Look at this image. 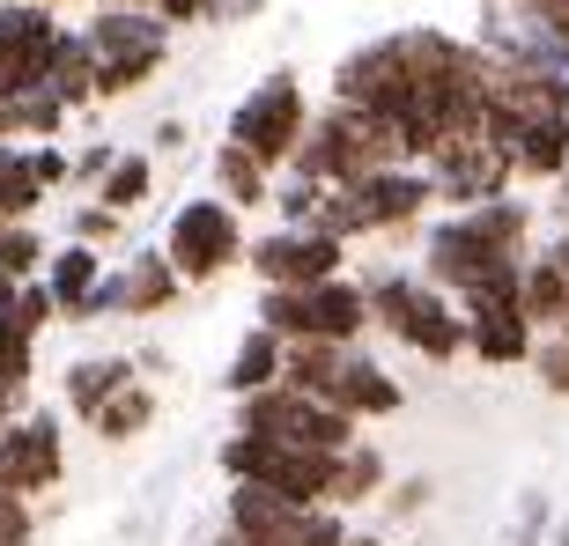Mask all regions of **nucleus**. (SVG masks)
Returning a JSON list of instances; mask_svg holds the SVG:
<instances>
[{
  "mask_svg": "<svg viewBox=\"0 0 569 546\" xmlns=\"http://www.w3.org/2000/svg\"><path fill=\"white\" fill-rule=\"evenodd\" d=\"M0 443H8V481H16V495H52V487L67 481V428L60 414H44V406H22V414L0 421Z\"/></svg>",
  "mask_w": 569,
  "mask_h": 546,
  "instance_id": "2eb2a0df",
  "label": "nucleus"
},
{
  "mask_svg": "<svg viewBox=\"0 0 569 546\" xmlns=\"http://www.w3.org/2000/svg\"><path fill=\"white\" fill-rule=\"evenodd\" d=\"M274 377H281V333H267V325H252V333L237 340L230 370H222V392H230V400H244V392H267Z\"/></svg>",
  "mask_w": 569,
  "mask_h": 546,
  "instance_id": "cd10ccee",
  "label": "nucleus"
},
{
  "mask_svg": "<svg viewBox=\"0 0 569 546\" xmlns=\"http://www.w3.org/2000/svg\"><path fill=\"white\" fill-rule=\"evenodd\" d=\"M303 127H311V97H303V82H296L289 67H274V74H259V82L230 104L222 141L252 148L267 170H281L296 155V141H303Z\"/></svg>",
  "mask_w": 569,
  "mask_h": 546,
  "instance_id": "1a4fd4ad",
  "label": "nucleus"
},
{
  "mask_svg": "<svg viewBox=\"0 0 569 546\" xmlns=\"http://www.w3.org/2000/svg\"><path fill=\"white\" fill-rule=\"evenodd\" d=\"M111 155H119V141H89L67 155V192H97V178L111 170Z\"/></svg>",
  "mask_w": 569,
  "mask_h": 546,
  "instance_id": "c9c22d12",
  "label": "nucleus"
},
{
  "mask_svg": "<svg viewBox=\"0 0 569 546\" xmlns=\"http://www.w3.org/2000/svg\"><path fill=\"white\" fill-rule=\"evenodd\" d=\"M459 317H466V355H473V362H488V370H526V355H532V340H540V325L526 317L518 289L466 295Z\"/></svg>",
  "mask_w": 569,
  "mask_h": 546,
  "instance_id": "4468645a",
  "label": "nucleus"
},
{
  "mask_svg": "<svg viewBox=\"0 0 569 546\" xmlns=\"http://www.w3.org/2000/svg\"><path fill=\"white\" fill-rule=\"evenodd\" d=\"M333 546H392V539H385V532H340Z\"/></svg>",
  "mask_w": 569,
  "mask_h": 546,
  "instance_id": "c03bdc74",
  "label": "nucleus"
},
{
  "mask_svg": "<svg viewBox=\"0 0 569 546\" xmlns=\"http://www.w3.org/2000/svg\"><path fill=\"white\" fill-rule=\"evenodd\" d=\"M326 406H340V414H356L362 428H370V421H392L407 406V384L392 377V370H385L362 340H348V347H340L333 384H326Z\"/></svg>",
  "mask_w": 569,
  "mask_h": 546,
  "instance_id": "f3484780",
  "label": "nucleus"
},
{
  "mask_svg": "<svg viewBox=\"0 0 569 546\" xmlns=\"http://www.w3.org/2000/svg\"><path fill=\"white\" fill-rule=\"evenodd\" d=\"M333 458L340 451H296L281 436H252V428H230L214 465L230 473V481H252V487H274L289 503L303 509H326V487H333Z\"/></svg>",
  "mask_w": 569,
  "mask_h": 546,
  "instance_id": "6e6552de",
  "label": "nucleus"
},
{
  "mask_svg": "<svg viewBox=\"0 0 569 546\" xmlns=\"http://www.w3.org/2000/svg\"><path fill=\"white\" fill-rule=\"evenodd\" d=\"M156 414H163V400H156V377H133V384H119L97 414L82 421L97 443H133V436H148L156 428Z\"/></svg>",
  "mask_w": 569,
  "mask_h": 546,
  "instance_id": "b1692460",
  "label": "nucleus"
},
{
  "mask_svg": "<svg viewBox=\"0 0 569 546\" xmlns=\"http://www.w3.org/2000/svg\"><path fill=\"white\" fill-rule=\"evenodd\" d=\"M0 546H38V503L30 495H0Z\"/></svg>",
  "mask_w": 569,
  "mask_h": 546,
  "instance_id": "4c0bfd02",
  "label": "nucleus"
},
{
  "mask_svg": "<svg viewBox=\"0 0 569 546\" xmlns=\"http://www.w3.org/2000/svg\"><path fill=\"white\" fill-rule=\"evenodd\" d=\"M44 89H52L67 111L97 104V52H89L82 22H60V38H52V52H44Z\"/></svg>",
  "mask_w": 569,
  "mask_h": 546,
  "instance_id": "aec40b11",
  "label": "nucleus"
},
{
  "mask_svg": "<svg viewBox=\"0 0 569 546\" xmlns=\"http://www.w3.org/2000/svg\"><path fill=\"white\" fill-rule=\"evenodd\" d=\"M0 141H8V111H0Z\"/></svg>",
  "mask_w": 569,
  "mask_h": 546,
  "instance_id": "3c124183",
  "label": "nucleus"
},
{
  "mask_svg": "<svg viewBox=\"0 0 569 546\" xmlns=\"http://www.w3.org/2000/svg\"><path fill=\"white\" fill-rule=\"evenodd\" d=\"M526 252H532V200L496 192L481 208H443L422 230V281H437L451 303L488 289H518Z\"/></svg>",
  "mask_w": 569,
  "mask_h": 546,
  "instance_id": "f257e3e1",
  "label": "nucleus"
},
{
  "mask_svg": "<svg viewBox=\"0 0 569 546\" xmlns=\"http://www.w3.org/2000/svg\"><path fill=\"white\" fill-rule=\"evenodd\" d=\"M133 377H141V362H133V355H74V362H67V377H60V400H67L74 421H89L119 384H133Z\"/></svg>",
  "mask_w": 569,
  "mask_h": 546,
  "instance_id": "4be33fe9",
  "label": "nucleus"
},
{
  "mask_svg": "<svg viewBox=\"0 0 569 546\" xmlns=\"http://www.w3.org/2000/svg\"><path fill=\"white\" fill-rule=\"evenodd\" d=\"M44 230L38 222H0V281H30V273H44Z\"/></svg>",
  "mask_w": 569,
  "mask_h": 546,
  "instance_id": "c756f323",
  "label": "nucleus"
},
{
  "mask_svg": "<svg viewBox=\"0 0 569 546\" xmlns=\"http://www.w3.org/2000/svg\"><path fill=\"white\" fill-rule=\"evenodd\" d=\"M38 8H74V0H38Z\"/></svg>",
  "mask_w": 569,
  "mask_h": 546,
  "instance_id": "8fccbe9b",
  "label": "nucleus"
},
{
  "mask_svg": "<svg viewBox=\"0 0 569 546\" xmlns=\"http://www.w3.org/2000/svg\"><path fill=\"white\" fill-rule=\"evenodd\" d=\"M97 273H104V252H97V244H74V236H67L60 252H44V289H52V311H74V303H82L89 289H97Z\"/></svg>",
  "mask_w": 569,
  "mask_h": 546,
  "instance_id": "a878e982",
  "label": "nucleus"
},
{
  "mask_svg": "<svg viewBox=\"0 0 569 546\" xmlns=\"http://www.w3.org/2000/svg\"><path fill=\"white\" fill-rule=\"evenodd\" d=\"M208 170H214V192H222L237 214H259V208H267V192H274V170L259 163L252 148H237V141H214Z\"/></svg>",
  "mask_w": 569,
  "mask_h": 546,
  "instance_id": "393cba45",
  "label": "nucleus"
},
{
  "mask_svg": "<svg viewBox=\"0 0 569 546\" xmlns=\"http://www.w3.org/2000/svg\"><path fill=\"white\" fill-rule=\"evenodd\" d=\"M170 30H192V22H214V0H148Z\"/></svg>",
  "mask_w": 569,
  "mask_h": 546,
  "instance_id": "a19ab883",
  "label": "nucleus"
},
{
  "mask_svg": "<svg viewBox=\"0 0 569 546\" xmlns=\"http://www.w3.org/2000/svg\"><path fill=\"white\" fill-rule=\"evenodd\" d=\"M8 303H16V281H0V311H8Z\"/></svg>",
  "mask_w": 569,
  "mask_h": 546,
  "instance_id": "49530a36",
  "label": "nucleus"
},
{
  "mask_svg": "<svg viewBox=\"0 0 569 546\" xmlns=\"http://www.w3.org/2000/svg\"><path fill=\"white\" fill-rule=\"evenodd\" d=\"M267 0H214V22H252Z\"/></svg>",
  "mask_w": 569,
  "mask_h": 546,
  "instance_id": "37998d69",
  "label": "nucleus"
},
{
  "mask_svg": "<svg viewBox=\"0 0 569 546\" xmlns=\"http://www.w3.org/2000/svg\"><path fill=\"white\" fill-rule=\"evenodd\" d=\"M555 200H562V214H569V170H562V178H555Z\"/></svg>",
  "mask_w": 569,
  "mask_h": 546,
  "instance_id": "a18cd8bd",
  "label": "nucleus"
},
{
  "mask_svg": "<svg viewBox=\"0 0 569 546\" xmlns=\"http://www.w3.org/2000/svg\"><path fill=\"white\" fill-rule=\"evenodd\" d=\"M385 487H392V458H385L370 436H356V443H348V451L333 458V487H326V509H340V517H348V509L378 503Z\"/></svg>",
  "mask_w": 569,
  "mask_h": 546,
  "instance_id": "412c9836",
  "label": "nucleus"
},
{
  "mask_svg": "<svg viewBox=\"0 0 569 546\" xmlns=\"http://www.w3.org/2000/svg\"><path fill=\"white\" fill-rule=\"evenodd\" d=\"M518 22H532L540 38H555V44H569V0H503Z\"/></svg>",
  "mask_w": 569,
  "mask_h": 546,
  "instance_id": "e433bc0d",
  "label": "nucleus"
},
{
  "mask_svg": "<svg viewBox=\"0 0 569 546\" xmlns=\"http://www.w3.org/2000/svg\"><path fill=\"white\" fill-rule=\"evenodd\" d=\"M540 539H548V495L526 487V503H518V517H510V546H540Z\"/></svg>",
  "mask_w": 569,
  "mask_h": 546,
  "instance_id": "58836bf2",
  "label": "nucleus"
},
{
  "mask_svg": "<svg viewBox=\"0 0 569 546\" xmlns=\"http://www.w3.org/2000/svg\"><path fill=\"white\" fill-rule=\"evenodd\" d=\"M119 281H127V317H163L186 303V281L163 259V244H141V252L119 259Z\"/></svg>",
  "mask_w": 569,
  "mask_h": 546,
  "instance_id": "6ab92c4d",
  "label": "nucleus"
},
{
  "mask_svg": "<svg viewBox=\"0 0 569 546\" xmlns=\"http://www.w3.org/2000/svg\"><path fill=\"white\" fill-rule=\"evenodd\" d=\"M230 428H252V436H281L296 451H348L362 436L356 414H340V406L311 400V392H296V384H267V392H244L237 400V421Z\"/></svg>",
  "mask_w": 569,
  "mask_h": 546,
  "instance_id": "9d476101",
  "label": "nucleus"
},
{
  "mask_svg": "<svg viewBox=\"0 0 569 546\" xmlns=\"http://www.w3.org/2000/svg\"><path fill=\"white\" fill-rule=\"evenodd\" d=\"M429 503H437V481H422V473H407L400 487H385V509H392V517H422Z\"/></svg>",
  "mask_w": 569,
  "mask_h": 546,
  "instance_id": "ea45409f",
  "label": "nucleus"
},
{
  "mask_svg": "<svg viewBox=\"0 0 569 546\" xmlns=\"http://www.w3.org/2000/svg\"><path fill=\"white\" fill-rule=\"evenodd\" d=\"M82 38L97 52V104H127L170 67V38L178 30L156 8H97L82 22Z\"/></svg>",
  "mask_w": 569,
  "mask_h": 546,
  "instance_id": "20e7f679",
  "label": "nucleus"
},
{
  "mask_svg": "<svg viewBox=\"0 0 569 546\" xmlns=\"http://www.w3.org/2000/svg\"><path fill=\"white\" fill-rule=\"evenodd\" d=\"M186 141H192L186 119H156V133H148V155H186Z\"/></svg>",
  "mask_w": 569,
  "mask_h": 546,
  "instance_id": "79ce46f5",
  "label": "nucleus"
},
{
  "mask_svg": "<svg viewBox=\"0 0 569 546\" xmlns=\"http://www.w3.org/2000/svg\"><path fill=\"white\" fill-rule=\"evenodd\" d=\"M429 185H437V208H481L496 192H518V170H510V148L488 127L451 133V141L429 155Z\"/></svg>",
  "mask_w": 569,
  "mask_h": 546,
  "instance_id": "f8f14e48",
  "label": "nucleus"
},
{
  "mask_svg": "<svg viewBox=\"0 0 569 546\" xmlns=\"http://www.w3.org/2000/svg\"><path fill=\"white\" fill-rule=\"evenodd\" d=\"M267 333L281 340H362L370 333V295H362L356 273H326L311 289H259V317Z\"/></svg>",
  "mask_w": 569,
  "mask_h": 546,
  "instance_id": "0eeeda50",
  "label": "nucleus"
},
{
  "mask_svg": "<svg viewBox=\"0 0 569 546\" xmlns=\"http://www.w3.org/2000/svg\"><path fill=\"white\" fill-rule=\"evenodd\" d=\"M526 370L540 377V392H555V400H569V333H540L532 340Z\"/></svg>",
  "mask_w": 569,
  "mask_h": 546,
  "instance_id": "72a5a7b5",
  "label": "nucleus"
},
{
  "mask_svg": "<svg viewBox=\"0 0 569 546\" xmlns=\"http://www.w3.org/2000/svg\"><path fill=\"white\" fill-rule=\"evenodd\" d=\"M97 317H127V281H119V266L97 273V289L67 311V325H97Z\"/></svg>",
  "mask_w": 569,
  "mask_h": 546,
  "instance_id": "f704fd0d",
  "label": "nucleus"
},
{
  "mask_svg": "<svg viewBox=\"0 0 569 546\" xmlns=\"http://www.w3.org/2000/svg\"><path fill=\"white\" fill-rule=\"evenodd\" d=\"M30 377H38V333H22L16 317L0 311V384L30 392Z\"/></svg>",
  "mask_w": 569,
  "mask_h": 546,
  "instance_id": "7c9ffc66",
  "label": "nucleus"
},
{
  "mask_svg": "<svg viewBox=\"0 0 569 546\" xmlns=\"http://www.w3.org/2000/svg\"><path fill=\"white\" fill-rule=\"evenodd\" d=\"M0 111H8V141H60L67 119H74V111H67L44 82L22 89V97H0Z\"/></svg>",
  "mask_w": 569,
  "mask_h": 546,
  "instance_id": "c85d7f7f",
  "label": "nucleus"
},
{
  "mask_svg": "<svg viewBox=\"0 0 569 546\" xmlns=\"http://www.w3.org/2000/svg\"><path fill=\"white\" fill-rule=\"evenodd\" d=\"M244 214L222 200V192H192V200H178L163 222V259L178 266V281L186 289H208V281H222L230 266H244Z\"/></svg>",
  "mask_w": 569,
  "mask_h": 546,
  "instance_id": "423d86ee",
  "label": "nucleus"
},
{
  "mask_svg": "<svg viewBox=\"0 0 569 546\" xmlns=\"http://www.w3.org/2000/svg\"><path fill=\"white\" fill-rule=\"evenodd\" d=\"M385 163H400V141H392L385 119H370V111H356V104L311 111V127H303V141H296V155H289V170H303L318 185H348V178H370V170H385Z\"/></svg>",
  "mask_w": 569,
  "mask_h": 546,
  "instance_id": "39448f33",
  "label": "nucleus"
},
{
  "mask_svg": "<svg viewBox=\"0 0 569 546\" xmlns=\"http://www.w3.org/2000/svg\"><path fill=\"white\" fill-rule=\"evenodd\" d=\"M318 200H326V185H318V178H303V170H289V163L274 170V192H267V208H274L281 222H311Z\"/></svg>",
  "mask_w": 569,
  "mask_h": 546,
  "instance_id": "2f4dec72",
  "label": "nucleus"
},
{
  "mask_svg": "<svg viewBox=\"0 0 569 546\" xmlns=\"http://www.w3.org/2000/svg\"><path fill=\"white\" fill-rule=\"evenodd\" d=\"M415 89V30H385V38H362L356 52H340L333 67V104H356L370 119L392 127V111L407 104Z\"/></svg>",
  "mask_w": 569,
  "mask_h": 546,
  "instance_id": "9b49d317",
  "label": "nucleus"
},
{
  "mask_svg": "<svg viewBox=\"0 0 569 546\" xmlns=\"http://www.w3.org/2000/svg\"><path fill=\"white\" fill-rule=\"evenodd\" d=\"M362 295H370V333L400 340L407 355L437 362V370L466 355V317L437 281H422L407 266H378V273H362Z\"/></svg>",
  "mask_w": 569,
  "mask_h": 546,
  "instance_id": "7ed1b4c3",
  "label": "nucleus"
},
{
  "mask_svg": "<svg viewBox=\"0 0 569 546\" xmlns=\"http://www.w3.org/2000/svg\"><path fill=\"white\" fill-rule=\"evenodd\" d=\"M555 546H569V525H555Z\"/></svg>",
  "mask_w": 569,
  "mask_h": 546,
  "instance_id": "09e8293b",
  "label": "nucleus"
},
{
  "mask_svg": "<svg viewBox=\"0 0 569 546\" xmlns=\"http://www.w3.org/2000/svg\"><path fill=\"white\" fill-rule=\"evenodd\" d=\"M148 192H156V155H148V148H119L89 200H104L111 214H133V208H148Z\"/></svg>",
  "mask_w": 569,
  "mask_h": 546,
  "instance_id": "bb28decb",
  "label": "nucleus"
},
{
  "mask_svg": "<svg viewBox=\"0 0 569 546\" xmlns=\"http://www.w3.org/2000/svg\"><path fill=\"white\" fill-rule=\"evenodd\" d=\"M518 303H526V317L540 325V333H555V325L569 317V230L532 236L526 266H518Z\"/></svg>",
  "mask_w": 569,
  "mask_h": 546,
  "instance_id": "a211bd4d",
  "label": "nucleus"
},
{
  "mask_svg": "<svg viewBox=\"0 0 569 546\" xmlns=\"http://www.w3.org/2000/svg\"><path fill=\"white\" fill-rule=\"evenodd\" d=\"M562 119H532V127L510 133V170H518V185H555V178L569 170V127Z\"/></svg>",
  "mask_w": 569,
  "mask_h": 546,
  "instance_id": "5701e85b",
  "label": "nucleus"
},
{
  "mask_svg": "<svg viewBox=\"0 0 569 546\" xmlns=\"http://www.w3.org/2000/svg\"><path fill=\"white\" fill-rule=\"evenodd\" d=\"M244 266L259 273V289H311L326 273H348V244L326 236L318 222H281L244 244Z\"/></svg>",
  "mask_w": 569,
  "mask_h": 546,
  "instance_id": "ddd939ff",
  "label": "nucleus"
},
{
  "mask_svg": "<svg viewBox=\"0 0 569 546\" xmlns=\"http://www.w3.org/2000/svg\"><path fill=\"white\" fill-rule=\"evenodd\" d=\"M60 38V8H38V0H0V97H22V89L44 82V52Z\"/></svg>",
  "mask_w": 569,
  "mask_h": 546,
  "instance_id": "dca6fc26",
  "label": "nucleus"
},
{
  "mask_svg": "<svg viewBox=\"0 0 569 546\" xmlns=\"http://www.w3.org/2000/svg\"><path fill=\"white\" fill-rule=\"evenodd\" d=\"M97 8H148V0H97Z\"/></svg>",
  "mask_w": 569,
  "mask_h": 546,
  "instance_id": "de8ad7c7",
  "label": "nucleus"
},
{
  "mask_svg": "<svg viewBox=\"0 0 569 546\" xmlns=\"http://www.w3.org/2000/svg\"><path fill=\"white\" fill-rule=\"evenodd\" d=\"M67 236H74V244H97V252H111V244L127 236V214H111L104 200H82V208L67 214Z\"/></svg>",
  "mask_w": 569,
  "mask_h": 546,
  "instance_id": "473e14b6",
  "label": "nucleus"
},
{
  "mask_svg": "<svg viewBox=\"0 0 569 546\" xmlns=\"http://www.w3.org/2000/svg\"><path fill=\"white\" fill-rule=\"evenodd\" d=\"M429 208H437V185H429L422 163H385L370 178H348V185H326L318 200V230L340 236V244H362V236H400L422 230Z\"/></svg>",
  "mask_w": 569,
  "mask_h": 546,
  "instance_id": "f03ea898",
  "label": "nucleus"
}]
</instances>
